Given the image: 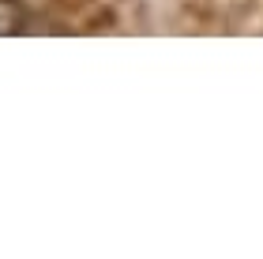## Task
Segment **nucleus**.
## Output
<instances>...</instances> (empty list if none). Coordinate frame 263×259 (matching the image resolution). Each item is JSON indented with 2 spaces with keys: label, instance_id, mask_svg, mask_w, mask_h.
<instances>
[{
  "label": "nucleus",
  "instance_id": "1",
  "mask_svg": "<svg viewBox=\"0 0 263 259\" xmlns=\"http://www.w3.org/2000/svg\"><path fill=\"white\" fill-rule=\"evenodd\" d=\"M23 27H27V11L15 0H0V38L4 34H19Z\"/></svg>",
  "mask_w": 263,
  "mask_h": 259
}]
</instances>
